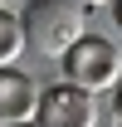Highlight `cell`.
Returning a JSON list of instances; mask_svg holds the SVG:
<instances>
[{"mask_svg":"<svg viewBox=\"0 0 122 127\" xmlns=\"http://www.w3.org/2000/svg\"><path fill=\"white\" fill-rule=\"evenodd\" d=\"M88 5L83 0H30L25 5V39H30L34 54L44 59H63L68 49L88 34Z\"/></svg>","mask_w":122,"mask_h":127,"instance_id":"1","label":"cell"},{"mask_svg":"<svg viewBox=\"0 0 122 127\" xmlns=\"http://www.w3.org/2000/svg\"><path fill=\"white\" fill-rule=\"evenodd\" d=\"M63 78L83 83L88 93L117 88L122 83V49H117V39H107V34H83V39L63 54Z\"/></svg>","mask_w":122,"mask_h":127,"instance_id":"2","label":"cell"},{"mask_svg":"<svg viewBox=\"0 0 122 127\" xmlns=\"http://www.w3.org/2000/svg\"><path fill=\"white\" fill-rule=\"evenodd\" d=\"M34 117H39V127H98V103L83 83L63 78L54 88H44Z\"/></svg>","mask_w":122,"mask_h":127,"instance_id":"3","label":"cell"},{"mask_svg":"<svg viewBox=\"0 0 122 127\" xmlns=\"http://www.w3.org/2000/svg\"><path fill=\"white\" fill-rule=\"evenodd\" d=\"M39 98H44V88H39L25 68H15V64L0 68V122H25V117H34V112H39Z\"/></svg>","mask_w":122,"mask_h":127,"instance_id":"4","label":"cell"},{"mask_svg":"<svg viewBox=\"0 0 122 127\" xmlns=\"http://www.w3.org/2000/svg\"><path fill=\"white\" fill-rule=\"evenodd\" d=\"M25 44H30V39H25V20L10 15V10H0V68H5V64H15Z\"/></svg>","mask_w":122,"mask_h":127,"instance_id":"5","label":"cell"},{"mask_svg":"<svg viewBox=\"0 0 122 127\" xmlns=\"http://www.w3.org/2000/svg\"><path fill=\"white\" fill-rule=\"evenodd\" d=\"M112 112H117V122H122V83L112 88Z\"/></svg>","mask_w":122,"mask_h":127,"instance_id":"6","label":"cell"},{"mask_svg":"<svg viewBox=\"0 0 122 127\" xmlns=\"http://www.w3.org/2000/svg\"><path fill=\"white\" fill-rule=\"evenodd\" d=\"M5 127H39V117H25V122H5Z\"/></svg>","mask_w":122,"mask_h":127,"instance_id":"7","label":"cell"},{"mask_svg":"<svg viewBox=\"0 0 122 127\" xmlns=\"http://www.w3.org/2000/svg\"><path fill=\"white\" fill-rule=\"evenodd\" d=\"M83 5H88V10H98V5H107V0H83Z\"/></svg>","mask_w":122,"mask_h":127,"instance_id":"8","label":"cell"},{"mask_svg":"<svg viewBox=\"0 0 122 127\" xmlns=\"http://www.w3.org/2000/svg\"><path fill=\"white\" fill-rule=\"evenodd\" d=\"M112 10H117V25H122V0H112Z\"/></svg>","mask_w":122,"mask_h":127,"instance_id":"9","label":"cell"},{"mask_svg":"<svg viewBox=\"0 0 122 127\" xmlns=\"http://www.w3.org/2000/svg\"><path fill=\"white\" fill-rule=\"evenodd\" d=\"M117 127H122V122H117Z\"/></svg>","mask_w":122,"mask_h":127,"instance_id":"10","label":"cell"}]
</instances>
